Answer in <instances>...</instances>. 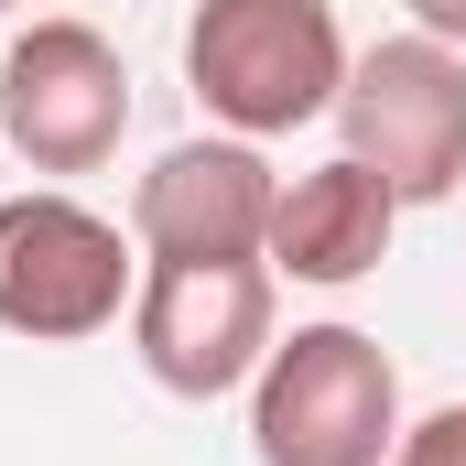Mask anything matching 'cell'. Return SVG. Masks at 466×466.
I'll return each mask as SVG.
<instances>
[{
  "label": "cell",
  "instance_id": "obj_5",
  "mask_svg": "<svg viewBox=\"0 0 466 466\" xmlns=\"http://www.w3.org/2000/svg\"><path fill=\"white\" fill-rule=\"evenodd\" d=\"M130 348L174 401H228L271 358V260H141Z\"/></svg>",
  "mask_w": 466,
  "mask_h": 466
},
{
  "label": "cell",
  "instance_id": "obj_10",
  "mask_svg": "<svg viewBox=\"0 0 466 466\" xmlns=\"http://www.w3.org/2000/svg\"><path fill=\"white\" fill-rule=\"evenodd\" d=\"M412 33H434V44L466 55V0H412Z\"/></svg>",
  "mask_w": 466,
  "mask_h": 466
},
{
  "label": "cell",
  "instance_id": "obj_1",
  "mask_svg": "<svg viewBox=\"0 0 466 466\" xmlns=\"http://www.w3.org/2000/svg\"><path fill=\"white\" fill-rule=\"evenodd\" d=\"M185 87L238 141H282L337 109L348 87V33L337 0H196L185 22Z\"/></svg>",
  "mask_w": 466,
  "mask_h": 466
},
{
  "label": "cell",
  "instance_id": "obj_7",
  "mask_svg": "<svg viewBox=\"0 0 466 466\" xmlns=\"http://www.w3.org/2000/svg\"><path fill=\"white\" fill-rule=\"evenodd\" d=\"M271 207H282V174L260 163V141H174L141 196H130V238L141 260H260L271 249Z\"/></svg>",
  "mask_w": 466,
  "mask_h": 466
},
{
  "label": "cell",
  "instance_id": "obj_4",
  "mask_svg": "<svg viewBox=\"0 0 466 466\" xmlns=\"http://www.w3.org/2000/svg\"><path fill=\"white\" fill-rule=\"evenodd\" d=\"M130 293H141V260H130L119 218L55 196V185L0 196V326L11 337H44V348L98 337V326H119Z\"/></svg>",
  "mask_w": 466,
  "mask_h": 466
},
{
  "label": "cell",
  "instance_id": "obj_8",
  "mask_svg": "<svg viewBox=\"0 0 466 466\" xmlns=\"http://www.w3.org/2000/svg\"><path fill=\"white\" fill-rule=\"evenodd\" d=\"M390 228H401V196L358 163V152H337V163H315V174H293L282 185V207H271V271H293V282H369L380 260H390Z\"/></svg>",
  "mask_w": 466,
  "mask_h": 466
},
{
  "label": "cell",
  "instance_id": "obj_6",
  "mask_svg": "<svg viewBox=\"0 0 466 466\" xmlns=\"http://www.w3.org/2000/svg\"><path fill=\"white\" fill-rule=\"evenodd\" d=\"M130 130V66L98 22H33L0 44V141L33 174H98Z\"/></svg>",
  "mask_w": 466,
  "mask_h": 466
},
{
  "label": "cell",
  "instance_id": "obj_3",
  "mask_svg": "<svg viewBox=\"0 0 466 466\" xmlns=\"http://www.w3.org/2000/svg\"><path fill=\"white\" fill-rule=\"evenodd\" d=\"M337 119H348V152L401 196V207L466 196V55H456V44L390 33V44L348 55Z\"/></svg>",
  "mask_w": 466,
  "mask_h": 466
},
{
  "label": "cell",
  "instance_id": "obj_11",
  "mask_svg": "<svg viewBox=\"0 0 466 466\" xmlns=\"http://www.w3.org/2000/svg\"><path fill=\"white\" fill-rule=\"evenodd\" d=\"M0 11H11V0H0Z\"/></svg>",
  "mask_w": 466,
  "mask_h": 466
},
{
  "label": "cell",
  "instance_id": "obj_2",
  "mask_svg": "<svg viewBox=\"0 0 466 466\" xmlns=\"http://www.w3.org/2000/svg\"><path fill=\"white\" fill-rule=\"evenodd\" d=\"M401 445V369L369 326H293L249 380V456L260 466H390Z\"/></svg>",
  "mask_w": 466,
  "mask_h": 466
},
{
  "label": "cell",
  "instance_id": "obj_9",
  "mask_svg": "<svg viewBox=\"0 0 466 466\" xmlns=\"http://www.w3.org/2000/svg\"><path fill=\"white\" fill-rule=\"evenodd\" d=\"M390 466H466V401H445V412H423V423H401V445H390Z\"/></svg>",
  "mask_w": 466,
  "mask_h": 466
}]
</instances>
